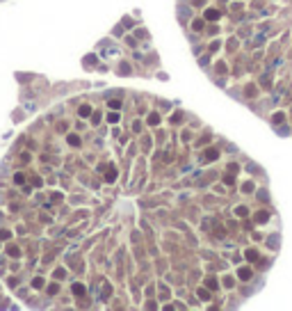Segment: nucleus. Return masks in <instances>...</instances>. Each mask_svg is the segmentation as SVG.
Here are the masks:
<instances>
[{"label":"nucleus","instance_id":"9b49d317","mask_svg":"<svg viewBox=\"0 0 292 311\" xmlns=\"http://www.w3.org/2000/svg\"><path fill=\"white\" fill-rule=\"evenodd\" d=\"M107 119H110V121H112V124H114V121H119V114H117V112H112V114H110V117H107Z\"/></svg>","mask_w":292,"mask_h":311},{"label":"nucleus","instance_id":"423d86ee","mask_svg":"<svg viewBox=\"0 0 292 311\" xmlns=\"http://www.w3.org/2000/svg\"><path fill=\"white\" fill-rule=\"evenodd\" d=\"M247 259L256 261V259H258V252H253V250H251V252H247Z\"/></svg>","mask_w":292,"mask_h":311},{"label":"nucleus","instance_id":"39448f33","mask_svg":"<svg viewBox=\"0 0 292 311\" xmlns=\"http://www.w3.org/2000/svg\"><path fill=\"white\" fill-rule=\"evenodd\" d=\"M206 158H208V160H215V158H217V151H215V149H210V151L206 153Z\"/></svg>","mask_w":292,"mask_h":311},{"label":"nucleus","instance_id":"9d476101","mask_svg":"<svg viewBox=\"0 0 292 311\" xmlns=\"http://www.w3.org/2000/svg\"><path fill=\"white\" fill-rule=\"evenodd\" d=\"M110 108H114V110H117V108H121V101H117V98H114V101H110Z\"/></svg>","mask_w":292,"mask_h":311},{"label":"nucleus","instance_id":"6e6552de","mask_svg":"<svg viewBox=\"0 0 292 311\" xmlns=\"http://www.w3.org/2000/svg\"><path fill=\"white\" fill-rule=\"evenodd\" d=\"M224 286H228V288H231V286H233V277H224Z\"/></svg>","mask_w":292,"mask_h":311},{"label":"nucleus","instance_id":"0eeeda50","mask_svg":"<svg viewBox=\"0 0 292 311\" xmlns=\"http://www.w3.org/2000/svg\"><path fill=\"white\" fill-rule=\"evenodd\" d=\"M69 144H73V147H78V144H80V140H78L76 135H71V137H69Z\"/></svg>","mask_w":292,"mask_h":311},{"label":"nucleus","instance_id":"f257e3e1","mask_svg":"<svg viewBox=\"0 0 292 311\" xmlns=\"http://www.w3.org/2000/svg\"><path fill=\"white\" fill-rule=\"evenodd\" d=\"M206 18H208V21H215V18H219V12H217V9H208Z\"/></svg>","mask_w":292,"mask_h":311},{"label":"nucleus","instance_id":"7ed1b4c3","mask_svg":"<svg viewBox=\"0 0 292 311\" xmlns=\"http://www.w3.org/2000/svg\"><path fill=\"white\" fill-rule=\"evenodd\" d=\"M249 277H251V270L249 268H242L240 270V279H249Z\"/></svg>","mask_w":292,"mask_h":311},{"label":"nucleus","instance_id":"f8f14e48","mask_svg":"<svg viewBox=\"0 0 292 311\" xmlns=\"http://www.w3.org/2000/svg\"><path fill=\"white\" fill-rule=\"evenodd\" d=\"M199 297H203V300H208V297H210V293H208V291H199Z\"/></svg>","mask_w":292,"mask_h":311},{"label":"nucleus","instance_id":"f03ea898","mask_svg":"<svg viewBox=\"0 0 292 311\" xmlns=\"http://www.w3.org/2000/svg\"><path fill=\"white\" fill-rule=\"evenodd\" d=\"M73 293H76V295H85V286H80V284H73Z\"/></svg>","mask_w":292,"mask_h":311},{"label":"nucleus","instance_id":"1a4fd4ad","mask_svg":"<svg viewBox=\"0 0 292 311\" xmlns=\"http://www.w3.org/2000/svg\"><path fill=\"white\" fill-rule=\"evenodd\" d=\"M158 121H160V117H158V114H151V117H148V124H158Z\"/></svg>","mask_w":292,"mask_h":311},{"label":"nucleus","instance_id":"20e7f679","mask_svg":"<svg viewBox=\"0 0 292 311\" xmlns=\"http://www.w3.org/2000/svg\"><path fill=\"white\" fill-rule=\"evenodd\" d=\"M89 112H91V108H89V105H82V108H80V117H87Z\"/></svg>","mask_w":292,"mask_h":311}]
</instances>
